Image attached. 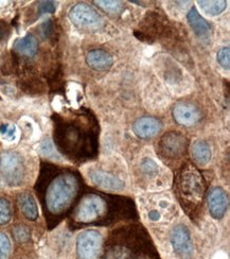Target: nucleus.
Segmentation results:
<instances>
[{
    "label": "nucleus",
    "instance_id": "obj_25",
    "mask_svg": "<svg viewBox=\"0 0 230 259\" xmlns=\"http://www.w3.org/2000/svg\"><path fill=\"white\" fill-rule=\"evenodd\" d=\"M13 236L17 242L24 243L30 239V231L24 225H16L13 229Z\"/></svg>",
    "mask_w": 230,
    "mask_h": 259
},
{
    "label": "nucleus",
    "instance_id": "obj_20",
    "mask_svg": "<svg viewBox=\"0 0 230 259\" xmlns=\"http://www.w3.org/2000/svg\"><path fill=\"white\" fill-rule=\"evenodd\" d=\"M19 88L28 94H40L45 91V85L35 74L25 73V77L19 81Z\"/></svg>",
    "mask_w": 230,
    "mask_h": 259
},
{
    "label": "nucleus",
    "instance_id": "obj_21",
    "mask_svg": "<svg viewBox=\"0 0 230 259\" xmlns=\"http://www.w3.org/2000/svg\"><path fill=\"white\" fill-rule=\"evenodd\" d=\"M139 169H140V175L144 178H146L147 180L156 179L160 171V168L157 165L156 161L150 157H147L141 160Z\"/></svg>",
    "mask_w": 230,
    "mask_h": 259
},
{
    "label": "nucleus",
    "instance_id": "obj_6",
    "mask_svg": "<svg viewBox=\"0 0 230 259\" xmlns=\"http://www.w3.org/2000/svg\"><path fill=\"white\" fill-rule=\"evenodd\" d=\"M0 176L10 187L23 185L27 177V165L24 156L16 151H3L0 153Z\"/></svg>",
    "mask_w": 230,
    "mask_h": 259
},
{
    "label": "nucleus",
    "instance_id": "obj_26",
    "mask_svg": "<svg viewBox=\"0 0 230 259\" xmlns=\"http://www.w3.org/2000/svg\"><path fill=\"white\" fill-rule=\"evenodd\" d=\"M216 59L218 64H220L224 69L228 70L230 68V48L229 47L221 48L217 51Z\"/></svg>",
    "mask_w": 230,
    "mask_h": 259
},
{
    "label": "nucleus",
    "instance_id": "obj_24",
    "mask_svg": "<svg viewBox=\"0 0 230 259\" xmlns=\"http://www.w3.org/2000/svg\"><path fill=\"white\" fill-rule=\"evenodd\" d=\"M95 4L108 14H118L122 10L120 2H95Z\"/></svg>",
    "mask_w": 230,
    "mask_h": 259
},
{
    "label": "nucleus",
    "instance_id": "obj_5",
    "mask_svg": "<svg viewBox=\"0 0 230 259\" xmlns=\"http://www.w3.org/2000/svg\"><path fill=\"white\" fill-rule=\"evenodd\" d=\"M206 181L194 166L186 164L174 179V191L183 210L192 214L201 208L206 193Z\"/></svg>",
    "mask_w": 230,
    "mask_h": 259
},
{
    "label": "nucleus",
    "instance_id": "obj_23",
    "mask_svg": "<svg viewBox=\"0 0 230 259\" xmlns=\"http://www.w3.org/2000/svg\"><path fill=\"white\" fill-rule=\"evenodd\" d=\"M12 205L11 202L5 198L0 197V226L7 225L12 219Z\"/></svg>",
    "mask_w": 230,
    "mask_h": 259
},
{
    "label": "nucleus",
    "instance_id": "obj_2",
    "mask_svg": "<svg viewBox=\"0 0 230 259\" xmlns=\"http://www.w3.org/2000/svg\"><path fill=\"white\" fill-rule=\"evenodd\" d=\"M53 139L60 152L74 163L97 158L100 128L97 118L88 110L65 117L53 116Z\"/></svg>",
    "mask_w": 230,
    "mask_h": 259
},
{
    "label": "nucleus",
    "instance_id": "obj_13",
    "mask_svg": "<svg viewBox=\"0 0 230 259\" xmlns=\"http://www.w3.org/2000/svg\"><path fill=\"white\" fill-rule=\"evenodd\" d=\"M208 209L211 214V217L216 220H221L227 212L229 199L227 192L222 187L212 188L207 198Z\"/></svg>",
    "mask_w": 230,
    "mask_h": 259
},
{
    "label": "nucleus",
    "instance_id": "obj_10",
    "mask_svg": "<svg viewBox=\"0 0 230 259\" xmlns=\"http://www.w3.org/2000/svg\"><path fill=\"white\" fill-rule=\"evenodd\" d=\"M103 245V237L96 230H86L76 238V254L79 259H98Z\"/></svg>",
    "mask_w": 230,
    "mask_h": 259
},
{
    "label": "nucleus",
    "instance_id": "obj_9",
    "mask_svg": "<svg viewBox=\"0 0 230 259\" xmlns=\"http://www.w3.org/2000/svg\"><path fill=\"white\" fill-rule=\"evenodd\" d=\"M169 240L172 251L177 259H192L194 256V243L189 229L185 224H177L171 230Z\"/></svg>",
    "mask_w": 230,
    "mask_h": 259
},
{
    "label": "nucleus",
    "instance_id": "obj_1",
    "mask_svg": "<svg viewBox=\"0 0 230 259\" xmlns=\"http://www.w3.org/2000/svg\"><path fill=\"white\" fill-rule=\"evenodd\" d=\"M81 188L79 172L48 163L41 164L35 189L48 225L56 226L72 210L79 201Z\"/></svg>",
    "mask_w": 230,
    "mask_h": 259
},
{
    "label": "nucleus",
    "instance_id": "obj_3",
    "mask_svg": "<svg viewBox=\"0 0 230 259\" xmlns=\"http://www.w3.org/2000/svg\"><path fill=\"white\" fill-rule=\"evenodd\" d=\"M136 210L127 198L89 192L76 202L70 219L74 225H108L130 219Z\"/></svg>",
    "mask_w": 230,
    "mask_h": 259
},
{
    "label": "nucleus",
    "instance_id": "obj_11",
    "mask_svg": "<svg viewBox=\"0 0 230 259\" xmlns=\"http://www.w3.org/2000/svg\"><path fill=\"white\" fill-rule=\"evenodd\" d=\"M88 177L93 184L102 190L121 191L125 188L124 181L103 169H90L88 171Z\"/></svg>",
    "mask_w": 230,
    "mask_h": 259
},
{
    "label": "nucleus",
    "instance_id": "obj_27",
    "mask_svg": "<svg viewBox=\"0 0 230 259\" xmlns=\"http://www.w3.org/2000/svg\"><path fill=\"white\" fill-rule=\"evenodd\" d=\"M11 252V243L8 236L0 232V259H9Z\"/></svg>",
    "mask_w": 230,
    "mask_h": 259
},
{
    "label": "nucleus",
    "instance_id": "obj_14",
    "mask_svg": "<svg viewBox=\"0 0 230 259\" xmlns=\"http://www.w3.org/2000/svg\"><path fill=\"white\" fill-rule=\"evenodd\" d=\"M161 122L157 118L145 116L140 117L133 123V132L138 138L149 139L154 137L161 131Z\"/></svg>",
    "mask_w": 230,
    "mask_h": 259
},
{
    "label": "nucleus",
    "instance_id": "obj_30",
    "mask_svg": "<svg viewBox=\"0 0 230 259\" xmlns=\"http://www.w3.org/2000/svg\"><path fill=\"white\" fill-rule=\"evenodd\" d=\"M8 31H9V28H8L7 24L5 23V21L0 20V41L5 39V37L8 35Z\"/></svg>",
    "mask_w": 230,
    "mask_h": 259
},
{
    "label": "nucleus",
    "instance_id": "obj_29",
    "mask_svg": "<svg viewBox=\"0 0 230 259\" xmlns=\"http://www.w3.org/2000/svg\"><path fill=\"white\" fill-rule=\"evenodd\" d=\"M57 10V5L53 2H40L38 4V16L46 13H54Z\"/></svg>",
    "mask_w": 230,
    "mask_h": 259
},
{
    "label": "nucleus",
    "instance_id": "obj_4",
    "mask_svg": "<svg viewBox=\"0 0 230 259\" xmlns=\"http://www.w3.org/2000/svg\"><path fill=\"white\" fill-rule=\"evenodd\" d=\"M151 241L141 226H128L114 231L109 237L102 259H145Z\"/></svg>",
    "mask_w": 230,
    "mask_h": 259
},
{
    "label": "nucleus",
    "instance_id": "obj_7",
    "mask_svg": "<svg viewBox=\"0 0 230 259\" xmlns=\"http://www.w3.org/2000/svg\"><path fill=\"white\" fill-rule=\"evenodd\" d=\"M188 139L177 131L164 134L157 145V154L166 163L179 160L187 152Z\"/></svg>",
    "mask_w": 230,
    "mask_h": 259
},
{
    "label": "nucleus",
    "instance_id": "obj_15",
    "mask_svg": "<svg viewBox=\"0 0 230 259\" xmlns=\"http://www.w3.org/2000/svg\"><path fill=\"white\" fill-rule=\"evenodd\" d=\"M38 51L37 38L28 34L21 38H17L13 44V52L15 57H20L25 59H32L36 56Z\"/></svg>",
    "mask_w": 230,
    "mask_h": 259
},
{
    "label": "nucleus",
    "instance_id": "obj_16",
    "mask_svg": "<svg viewBox=\"0 0 230 259\" xmlns=\"http://www.w3.org/2000/svg\"><path fill=\"white\" fill-rule=\"evenodd\" d=\"M86 63L96 71H107L113 66L114 59L108 52L102 49H95L87 53Z\"/></svg>",
    "mask_w": 230,
    "mask_h": 259
},
{
    "label": "nucleus",
    "instance_id": "obj_18",
    "mask_svg": "<svg viewBox=\"0 0 230 259\" xmlns=\"http://www.w3.org/2000/svg\"><path fill=\"white\" fill-rule=\"evenodd\" d=\"M17 203L19 209L25 217L30 221H35L38 218V208L37 204L34 199L29 192L19 193L17 197Z\"/></svg>",
    "mask_w": 230,
    "mask_h": 259
},
{
    "label": "nucleus",
    "instance_id": "obj_28",
    "mask_svg": "<svg viewBox=\"0 0 230 259\" xmlns=\"http://www.w3.org/2000/svg\"><path fill=\"white\" fill-rule=\"evenodd\" d=\"M0 133L8 140H14L16 138V127L12 124L4 123L0 126Z\"/></svg>",
    "mask_w": 230,
    "mask_h": 259
},
{
    "label": "nucleus",
    "instance_id": "obj_12",
    "mask_svg": "<svg viewBox=\"0 0 230 259\" xmlns=\"http://www.w3.org/2000/svg\"><path fill=\"white\" fill-rule=\"evenodd\" d=\"M172 115L175 122L186 127L196 125L202 118L200 110L189 102H178L175 104Z\"/></svg>",
    "mask_w": 230,
    "mask_h": 259
},
{
    "label": "nucleus",
    "instance_id": "obj_8",
    "mask_svg": "<svg viewBox=\"0 0 230 259\" xmlns=\"http://www.w3.org/2000/svg\"><path fill=\"white\" fill-rule=\"evenodd\" d=\"M69 19L80 30L96 32L104 26L103 17L91 6L76 4L69 11Z\"/></svg>",
    "mask_w": 230,
    "mask_h": 259
},
{
    "label": "nucleus",
    "instance_id": "obj_17",
    "mask_svg": "<svg viewBox=\"0 0 230 259\" xmlns=\"http://www.w3.org/2000/svg\"><path fill=\"white\" fill-rule=\"evenodd\" d=\"M188 23L197 37L208 39L211 35V27L208 21L199 13L196 8H191L187 14Z\"/></svg>",
    "mask_w": 230,
    "mask_h": 259
},
{
    "label": "nucleus",
    "instance_id": "obj_22",
    "mask_svg": "<svg viewBox=\"0 0 230 259\" xmlns=\"http://www.w3.org/2000/svg\"><path fill=\"white\" fill-rule=\"evenodd\" d=\"M200 8L204 12L210 16H216L222 14L227 8V2L223 0H215V2H199Z\"/></svg>",
    "mask_w": 230,
    "mask_h": 259
},
{
    "label": "nucleus",
    "instance_id": "obj_19",
    "mask_svg": "<svg viewBox=\"0 0 230 259\" xmlns=\"http://www.w3.org/2000/svg\"><path fill=\"white\" fill-rule=\"evenodd\" d=\"M191 155L197 166L204 167L210 163L212 152L205 140H196L191 146Z\"/></svg>",
    "mask_w": 230,
    "mask_h": 259
}]
</instances>
